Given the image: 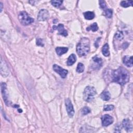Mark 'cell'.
Returning a JSON list of instances; mask_svg holds the SVG:
<instances>
[{
	"label": "cell",
	"instance_id": "1",
	"mask_svg": "<svg viewBox=\"0 0 133 133\" xmlns=\"http://www.w3.org/2000/svg\"><path fill=\"white\" fill-rule=\"evenodd\" d=\"M113 82L124 85L129 80V74L128 71L123 67H120L112 72Z\"/></svg>",
	"mask_w": 133,
	"mask_h": 133
},
{
	"label": "cell",
	"instance_id": "2",
	"mask_svg": "<svg viewBox=\"0 0 133 133\" xmlns=\"http://www.w3.org/2000/svg\"><path fill=\"white\" fill-rule=\"evenodd\" d=\"M90 50V42L88 38H82L77 46V52L79 56H86Z\"/></svg>",
	"mask_w": 133,
	"mask_h": 133
},
{
	"label": "cell",
	"instance_id": "3",
	"mask_svg": "<svg viewBox=\"0 0 133 133\" xmlns=\"http://www.w3.org/2000/svg\"><path fill=\"white\" fill-rule=\"evenodd\" d=\"M96 94V91L93 87L87 86L84 90L83 93V98L87 102L92 101Z\"/></svg>",
	"mask_w": 133,
	"mask_h": 133
},
{
	"label": "cell",
	"instance_id": "4",
	"mask_svg": "<svg viewBox=\"0 0 133 133\" xmlns=\"http://www.w3.org/2000/svg\"><path fill=\"white\" fill-rule=\"evenodd\" d=\"M18 19L20 22L23 26L29 25L34 22V19L25 11L20 12L18 15Z\"/></svg>",
	"mask_w": 133,
	"mask_h": 133
},
{
	"label": "cell",
	"instance_id": "5",
	"mask_svg": "<svg viewBox=\"0 0 133 133\" xmlns=\"http://www.w3.org/2000/svg\"><path fill=\"white\" fill-rule=\"evenodd\" d=\"M1 93L3 96V98L4 99V101L5 103V104L7 106H9L10 102L8 99V95L7 94V85L5 83H2L1 84Z\"/></svg>",
	"mask_w": 133,
	"mask_h": 133
},
{
	"label": "cell",
	"instance_id": "6",
	"mask_svg": "<svg viewBox=\"0 0 133 133\" xmlns=\"http://www.w3.org/2000/svg\"><path fill=\"white\" fill-rule=\"evenodd\" d=\"M65 105L66 106V110L68 113V115L70 117H73L75 114V110L72 104V102L71 100L68 98L65 100Z\"/></svg>",
	"mask_w": 133,
	"mask_h": 133
},
{
	"label": "cell",
	"instance_id": "7",
	"mask_svg": "<svg viewBox=\"0 0 133 133\" xmlns=\"http://www.w3.org/2000/svg\"><path fill=\"white\" fill-rule=\"evenodd\" d=\"M53 70L57 72L59 76L62 78H65L67 77V75L68 73V70L62 68L61 67L57 65H53Z\"/></svg>",
	"mask_w": 133,
	"mask_h": 133
},
{
	"label": "cell",
	"instance_id": "8",
	"mask_svg": "<svg viewBox=\"0 0 133 133\" xmlns=\"http://www.w3.org/2000/svg\"><path fill=\"white\" fill-rule=\"evenodd\" d=\"M1 74L3 77H6L9 75L8 66L2 58L1 59Z\"/></svg>",
	"mask_w": 133,
	"mask_h": 133
},
{
	"label": "cell",
	"instance_id": "9",
	"mask_svg": "<svg viewBox=\"0 0 133 133\" xmlns=\"http://www.w3.org/2000/svg\"><path fill=\"white\" fill-rule=\"evenodd\" d=\"M102 124L104 126H108L113 122V119L110 115L105 114L101 117Z\"/></svg>",
	"mask_w": 133,
	"mask_h": 133
},
{
	"label": "cell",
	"instance_id": "10",
	"mask_svg": "<svg viewBox=\"0 0 133 133\" xmlns=\"http://www.w3.org/2000/svg\"><path fill=\"white\" fill-rule=\"evenodd\" d=\"M50 14L48 11L46 9L41 10L38 15V20L40 21H44L48 19Z\"/></svg>",
	"mask_w": 133,
	"mask_h": 133
},
{
	"label": "cell",
	"instance_id": "11",
	"mask_svg": "<svg viewBox=\"0 0 133 133\" xmlns=\"http://www.w3.org/2000/svg\"><path fill=\"white\" fill-rule=\"evenodd\" d=\"M53 28L54 30H58L59 34L63 35L64 37H67L68 35V32L66 30H65L64 26L62 24H59L57 26H54Z\"/></svg>",
	"mask_w": 133,
	"mask_h": 133
},
{
	"label": "cell",
	"instance_id": "12",
	"mask_svg": "<svg viewBox=\"0 0 133 133\" xmlns=\"http://www.w3.org/2000/svg\"><path fill=\"white\" fill-rule=\"evenodd\" d=\"M122 126L127 131H131L132 130V124L130 121L128 119H125L123 121Z\"/></svg>",
	"mask_w": 133,
	"mask_h": 133
},
{
	"label": "cell",
	"instance_id": "13",
	"mask_svg": "<svg viewBox=\"0 0 133 133\" xmlns=\"http://www.w3.org/2000/svg\"><path fill=\"white\" fill-rule=\"evenodd\" d=\"M123 63L125 66L128 67H131L132 66V57L125 56L123 59Z\"/></svg>",
	"mask_w": 133,
	"mask_h": 133
},
{
	"label": "cell",
	"instance_id": "14",
	"mask_svg": "<svg viewBox=\"0 0 133 133\" xmlns=\"http://www.w3.org/2000/svg\"><path fill=\"white\" fill-rule=\"evenodd\" d=\"M93 60L94 63L96 64V68L98 67V69L100 68L102 64V59L100 57H99L98 56H95L93 58Z\"/></svg>",
	"mask_w": 133,
	"mask_h": 133
},
{
	"label": "cell",
	"instance_id": "15",
	"mask_svg": "<svg viewBox=\"0 0 133 133\" xmlns=\"http://www.w3.org/2000/svg\"><path fill=\"white\" fill-rule=\"evenodd\" d=\"M77 60V57H76V56L74 54H71L68 58V60H67V65L68 66H72L73 65L75 62H76Z\"/></svg>",
	"mask_w": 133,
	"mask_h": 133
},
{
	"label": "cell",
	"instance_id": "16",
	"mask_svg": "<svg viewBox=\"0 0 133 133\" xmlns=\"http://www.w3.org/2000/svg\"><path fill=\"white\" fill-rule=\"evenodd\" d=\"M68 51V48L67 47H57L56 48V52L58 55L61 56L65 53H66Z\"/></svg>",
	"mask_w": 133,
	"mask_h": 133
},
{
	"label": "cell",
	"instance_id": "17",
	"mask_svg": "<svg viewBox=\"0 0 133 133\" xmlns=\"http://www.w3.org/2000/svg\"><path fill=\"white\" fill-rule=\"evenodd\" d=\"M100 97L102 100L105 101H108L109 100H110L111 98V95L108 91H105L101 94Z\"/></svg>",
	"mask_w": 133,
	"mask_h": 133
},
{
	"label": "cell",
	"instance_id": "18",
	"mask_svg": "<svg viewBox=\"0 0 133 133\" xmlns=\"http://www.w3.org/2000/svg\"><path fill=\"white\" fill-rule=\"evenodd\" d=\"M109 45L108 44H106L102 47V53L105 56L108 57L109 56L110 52H109Z\"/></svg>",
	"mask_w": 133,
	"mask_h": 133
},
{
	"label": "cell",
	"instance_id": "19",
	"mask_svg": "<svg viewBox=\"0 0 133 133\" xmlns=\"http://www.w3.org/2000/svg\"><path fill=\"white\" fill-rule=\"evenodd\" d=\"M85 18L87 20H92L95 17V14L93 11H86L84 13Z\"/></svg>",
	"mask_w": 133,
	"mask_h": 133
},
{
	"label": "cell",
	"instance_id": "20",
	"mask_svg": "<svg viewBox=\"0 0 133 133\" xmlns=\"http://www.w3.org/2000/svg\"><path fill=\"white\" fill-rule=\"evenodd\" d=\"M98 25H97V23H94L92 24V25H91L89 27L87 28V31L92 30L93 32L97 31L98 30Z\"/></svg>",
	"mask_w": 133,
	"mask_h": 133
},
{
	"label": "cell",
	"instance_id": "21",
	"mask_svg": "<svg viewBox=\"0 0 133 133\" xmlns=\"http://www.w3.org/2000/svg\"><path fill=\"white\" fill-rule=\"evenodd\" d=\"M121 5L123 7H128L129 6H132V1H123L121 2Z\"/></svg>",
	"mask_w": 133,
	"mask_h": 133
},
{
	"label": "cell",
	"instance_id": "22",
	"mask_svg": "<svg viewBox=\"0 0 133 133\" xmlns=\"http://www.w3.org/2000/svg\"><path fill=\"white\" fill-rule=\"evenodd\" d=\"M105 15L109 18H110L112 16L113 14V11L111 9H106L104 11Z\"/></svg>",
	"mask_w": 133,
	"mask_h": 133
},
{
	"label": "cell",
	"instance_id": "23",
	"mask_svg": "<svg viewBox=\"0 0 133 133\" xmlns=\"http://www.w3.org/2000/svg\"><path fill=\"white\" fill-rule=\"evenodd\" d=\"M51 2L53 6L58 8L62 5V4L63 3V1H55V0H54V1H52Z\"/></svg>",
	"mask_w": 133,
	"mask_h": 133
},
{
	"label": "cell",
	"instance_id": "24",
	"mask_svg": "<svg viewBox=\"0 0 133 133\" xmlns=\"http://www.w3.org/2000/svg\"><path fill=\"white\" fill-rule=\"evenodd\" d=\"M84 70V66L82 63H79L77 68V72L78 73H82Z\"/></svg>",
	"mask_w": 133,
	"mask_h": 133
},
{
	"label": "cell",
	"instance_id": "25",
	"mask_svg": "<svg viewBox=\"0 0 133 133\" xmlns=\"http://www.w3.org/2000/svg\"><path fill=\"white\" fill-rule=\"evenodd\" d=\"M123 34L122 32L118 31L116 32V33L115 35V38L119 40H122L123 39Z\"/></svg>",
	"mask_w": 133,
	"mask_h": 133
},
{
	"label": "cell",
	"instance_id": "26",
	"mask_svg": "<svg viewBox=\"0 0 133 133\" xmlns=\"http://www.w3.org/2000/svg\"><path fill=\"white\" fill-rule=\"evenodd\" d=\"M91 112V109L87 107H85L84 108H83L82 109V113L83 115H86L88 113H90Z\"/></svg>",
	"mask_w": 133,
	"mask_h": 133
},
{
	"label": "cell",
	"instance_id": "27",
	"mask_svg": "<svg viewBox=\"0 0 133 133\" xmlns=\"http://www.w3.org/2000/svg\"><path fill=\"white\" fill-rule=\"evenodd\" d=\"M114 109V106L113 105H106L104 107V111H111Z\"/></svg>",
	"mask_w": 133,
	"mask_h": 133
},
{
	"label": "cell",
	"instance_id": "28",
	"mask_svg": "<svg viewBox=\"0 0 133 133\" xmlns=\"http://www.w3.org/2000/svg\"><path fill=\"white\" fill-rule=\"evenodd\" d=\"M99 5H100V8L102 9L105 10L107 8L106 2L105 1H101V0H100V1H99Z\"/></svg>",
	"mask_w": 133,
	"mask_h": 133
},
{
	"label": "cell",
	"instance_id": "29",
	"mask_svg": "<svg viewBox=\"0 0 133 133\" xmlns=\"http://www.w3.org/2000/svg\"><path fill=\"white\" fill-rule=\"evenodd\" d=\"M37 45L40 46H44V45L43 40L41 39H38L37 40Z\"/></svg>",
	"mask_w": 133,
	"mask_h": 133
},
{
	"label": "cell",
	"instance_id": "30",
	"mask_svg": "<svg viewBox=\"0 0 133 133\" xmlns=\"http://www.w3.org/2000/svg\"><path fill=\"white\" fill-rule=\"evenodd\" d=\"M118 129L119 130V131H121V127L120 125H117L115 128V132H118Z\"/></svg>",
	"mask_w": 133,
	"mask_h": 133
},
{
	"label": "cell",
	"instance_id": "31",
	"mask_svg": "<svg viewBox=\"0 0 133 133\" xmlns=\"http://www.w3.org/2000/svg\"><path fill=\"white\" fill-rule=\"evenodd\" d=\"M1 12H2V9H3V4L2 3H1Z\"/></svg>",
	"mask_w": 133,
	"mask_h": 133
}]
</instances>
